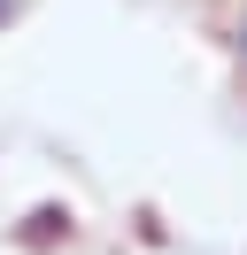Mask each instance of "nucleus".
I'll return each instance as SVG.
<instances>
[{
	"label": "nucleus",
	"instance_id": "1",
	"mask_svg": "<svg viewBox=\"0 0 247 255\" xmlns=\"http://www.w3.org/2000/svg\"><path fill=\"white\" fill-rule=\"evenodd\" d=\"M0 16H8V0H0Z\"/></svg>",
	"mask_w": 247,
	"mask_h": 255
}]
</instances>
